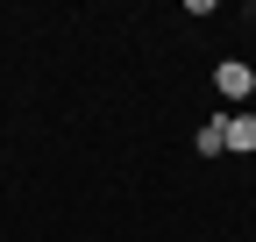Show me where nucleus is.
I'll return each mask as SVG.
<instances>
[{"label": "nucleus", "instance_id": "obj_2", "mask_svg": "<svg viewBox=\"0 0 256 242\" xmlns=\"http://www.w3.org/2000/svg\"><path fill=\"white\" fill-rule=\"evenodd\" d=\"M228 150H235V157H256V114H249V107L228 114Z\"/></svg>", "mask_w": 256, "mask_h": 242}, {"label": "nucleus", "instance_id": "obj_1", "mask_svg": "<svg viewBox=\"0 0 256 242\" xmlns=\"http://www.w3.org/2000/svg\"><path fill=\"white\" fill-rule=\"evenodd\" d=\"M214 86H220V100H228V107L242 114V100L256 93V72L242 64V57H228V64H214Z\"/></svg>", "mask_w": 256, "mask_h": 242}, {"label": "nucleus", "instance_id": "obj_3", "mask_svg": "<svg viewBox=\"0 0 256 242\" xmlns=\"http://www.w3.org/2000/svg\"><path fill=\"white\" fill-rule=\"evenodd\" d=\"M192 150H200V157H220V150H228V114L200 121V136H192Z\"/></svg>", "mask_w": 256, "mask_h": 242}]
</instances>
